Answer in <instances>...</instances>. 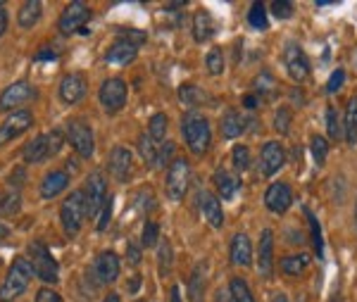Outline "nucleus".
<instances>
[{"mask_svg":"<svg viewBox=\"0 0 357 302\" xmlns=\"http://www.w3.org/2000/svg\"><path fill=\"white\" fill-rule=\"evenodd\" d=\"M181 136L193 155H205L212 145L210 121H207V117H203L200 112L191 110V112H186L181 119Z\"/></svg>","mask_w":357,"mask_h":302,"instance_id":"f257e3e1","label":"nucleus"},{"mask_svg":"<svg viewBox=\"0 0 357 302\" xmlns=\"http://www.w3.org/2000/svg\"><path fill=\"white\" fill-rule=\"evenodd\" d=\"M33 276V269L29 264L26 257H15V262L10 264L8 274H5V281L0 286V302H15L17 298L24 295V290L29 288Z\"/></svg>","mask_w":357,"mask_h":302,"instance_id":"f03ea898","label":"nucleus"},{"mask_svg":"<svg viewBox=\"0 0 357 302\" xmlns=\"http://www.w3.org/2000/svg\"><path fill=\"white\" fill-rule=\"evenodd\" d=\"M26 259L33 269V276H38L43 283H57V278H60V266H57L55 257L50 255V250L45 243H41V241L29 243Z\"/></svg>","mask_w":357,"mask_h":302,"instance_id":"7ed1b4c3","label":"nucleus"},{"mask_svg":"<svg viewBox=\"0 0 357 302\" xmlns=\"http://www.w3.org/2000/svg\"><path fill=\"white\" fill-rule=\"evenodd\" d=\"M86 219V200H84V190H74L72 195L65 197L60 207V224L67 238L79 236Z\"/></svg>","mask_w":357,"mask_h":302,"instance_id":"20e7f679","label":"nucleus"},{"mask_svg":"<svg viewBox=\"0 0 357 302\" xmlns=\"http://www.w3.org/2000/svg\"><path fill=\"white\" fill-rule=\"evenodd\" d=\"M91 15L93 13H91L89 5L82 3V0H74V3H69L65 8V13L60 15L57 29H60L62 36H72V33H82V36H86V33H89L86 24H89Z\"/></svg>","mask_w":357,"mask_h":302,"instance_id":"39448f33","label":"nucleus"},{"mask_svg":"<svg viewBox=\"0 0 357 302\" xmlns=\"http://www.w3.org/2000/svg\"><path fill=\"white\" fill-rule=\"evenodd\" d=\"M188 183H191V162L186 158H178L169 165V172H167V181H165V190L169 200H181L188 190Z\"/></svg>","mask_w":357,"mask_h":302,"instance_id":"423d86ee","label":"nucleus"},{"mask_svg":"<svg viewBox=\"0 0 357 302\" xmlns=\"http://www.w3.org/2000/svg\"><path fill=\"white\" fill-rule=\"evenodd\" d=\"M84 200H86V217H98L102 205L107 202V183L100 172H91L84 186Z\"/></svg>","mask_w":357,"mask_h":302,"instance_id":"0eeeda50","label":"nucleus"},{"mask_svg":"<svg viewBox=\"0 0 357 302\" xmlns=\"http://www.w3.org/2000/svg\"><path fill=\"white\" fill-rule=\"evenodd\" d=\"M36 98V89H33L29 81H15L8 89L0 93V112H17L26 105L29 100Z\"/></svg>","mask_w":357,"mask_h":302,"instance_id":"6e6552de","label":"nucleus"},{"mask_svg":"<svg viewBox=\"0 0 357 302\" xmlns=\"http://www.w3.org/2000/svg\"><path fill=\"white\" fill-rule=\"evenodd\" d=\"M67 141L72 143V148L77 150L82 158H91V155L96 153L93 129L82 119H72L67 124Z\"/></svg>","mask_w":357,"mask_h":302,"instance_id":"1a4fd4ad","label":"nucleus"},{"mask_svg":"<svg viewBox=\"0 0 357 302\" xmlns=\"http://www.w3.org/2000/svg\"><path fill=\"white\" fill-rule=\"evenodd\" d=\"M98 100L110 114L119 112L126 105V84L122 79H105L98 91Z\"/></svg>","mask_w":357,"mask_h":302,"instance_id":"9d476101","label":"nucleus"},{"mask_svg":"<svg viewBox=\"0 0 357 302\" xmlns=\"http://www.w3.org/2000/svg\"><path fill=\"white\" fill-rule=\"evenodd\" d=\"M31 126H33L31 110H17V112L8 114V119L0 124V148H3L5 143L15 141V138H20L22 133L29 131Z\"/></svg>","mask_w":357,"mask_h":302,"instance_id":"9b49d317","label":"nucleus"},{"mask_svg":"<svg viewBox=\"0 0 357 302\" xmlns=\"http://www.w3.org/2000/svg\"><path fill=\"white\" fill-rule=\"evenodd\" d=\"M284 65L286 72L293 81L298 84H305L310 79V60L307 55L303 53V48L298 43H289L286 45V53H284Z\"/></svg>","mask_w":357,"mask_h":302,"instance_id":"f8f14e48","label":"nucleus"},{"mask_svg":"<svg viewBox=\"0 0 357 302\" xmlns=\"http://www.w3.org/2000/svg\"><path fill=\"white\" fill-rule=\"evenodd\" d=\"M86 91H89V84H86V77L79 72L65 74L60 81V89H57V96L65 105H77L79 100H84Z\"/></svg>","mask_w":357,"mask_h":302,"instance_id":"ddd939ff","label":"nucleus"},{"mask_svg":"<svg viewBox=\"0 0 357 302\" xmlns=\"http://www.w3.org/2000/svg\"><path fill=\"white\" fill-rule=\"evenodd\" d=\"M93 276H96V283L98 286H110V283L117 281L119 276V257L117 252L112 250H105L96 257L93 262Z\"/></svg>","mask_w":357,"mask_h":302,"instance_id":"4468645a","label":"nucleus"},{"mask_svg":"<svg viewBox=\"0 0 357 302\" xmlns=\"http://www.w3.org/2000/svg\"><path fill=\"white\" fill-rule=\"evenodd\" d=\"M286 162V150L279 141H269L262 145L260 150V174L262 176H274L276 172H281Z\"/></svg>","mask_w":357,"mask_h":302,"instance_id":"2eb2a0df","label":"nucleus"},{"mask_svg":"<svg viewBox=\"0 0 357 302\" xmlns=\"http://www.w3.org/2000/svg\"><path fill=\"white\" fill-rule=\"evenodd\" d=\"M264 205H267L269 212L274 214H284L289 212V207L293 205V193H291V186L284 181H276L267 188L264 193Z\"/></svg>","mask_w":357,"mask_h":302,"instance_id":"dca6fc26","label":"nucleus"},{"mask_svg":"<svg viewBox=\"0 0 357 302\" xmlns=\"http://www.w3.org/2000/svg\"><path fill=\"white\" fill-rule=\"evenodd\" d=\"M131 167H134V155H131L129 148L124 145H114L110 158H107V169L117 181H126L131 176Z\"/></svg>","mask_w":357,"mask_h":302,"instance_id":"f3484780","label":"nucleus"},{"mask_svg":"<svg viewBox=\"0 0 357 302\" xmlns=\"http://www.w3.org/2000/svg\"><path fill=\"white\" fill-rule=\"evenodd\" d=\"M198 207L200 214L205 217V222L212 229H222L224 226V210H222V200L210 190H200L198 193Z\"/></svg>","mask_w":357,"mask_h":302,"instance_id":"a211bd4d","label":"nucleus"},{"mask_svg":"<svg viewBox=\"0 0 357 302\" xmlns=\"http://www.w3.org/2000/svg\"><path fill=\"white\" fill-rule=\"evenodd\" d=\"M136 55H138V45L136 43H131L129 38H117L114 43L107 48V53H105V62L107 65H117V67H124V65H129V62H134L136 60Z\"/></svg>","mask_w":357,"mask_h":302,"instance_id":"6ab92c4d","label":"nucleus"},{"mask_svg":"<svg viewBox=\"0 0 357 302\" xmlns=\"http://www.w3.org/2000/svg\"><path fill=\"white\" fill-rule=\"evenodd\" d=\"M274 269V234L272 229H264L260 234V246H257V271L267 278Z\"/></svg>","mask_w":357,"mask_h":302,"instance_id":"aec40b11","label":"nucleus"},{"mask_svg":"<svg viewBox=\"0 0 357 302\" xmlns=\"http://www.w3.org/2000/svg\"><path fill=\"white\" fill-rule=\"evenodd\" d=\"M69 186V172L65 169H53L48 172L43 176L41 181V195L45 197V200H53V197H57Z\"/></svg>","mask_w":357,"mask_h":302,"instance_id":"412c9836","label":"nucleus"},{"mask_svg":"<svg viewBox=\"0 0 357 302\" xmlns=\"http://www.w3.org/2000/svg\"><path fill=\"white\" fill-rule=\"evenodd\" d=\"M229 257L236 266H250L252 264V243L248 234H236L231 238V250H229Z\"/></svg>","mask_w":357,"mask_h":302,"instance_id":"4be33fe9","label":"nucleus"},{"mask_svg":"<svg viewBox=\"0 0 357 302\" xmlns=\"http://www.w3.org/2000/svg\"><path fill=\"white\" fill-rule=\"evenodd\" d=\"M22 158L29 165H36V162H43L50 158V138L48 133H41V136H36L31 143H26V148L22 150Z\"/></svg>","mask_w":357,"mask_h":302,"instance_id":"5701e85b","label":"nucleus"},{"mask_svg":"<svg viewBox=\"0 0 357 302\" xmlns=\"http://www.w3.org/2000/svg\"><path fill=\"white\" fill-rule=\"evenodd\" d=\"M193 38L195 43H205V40H210L215 36V20H212V15L207 13V10H198V13L193 15Z\"/></svg>","mask_w":357,"mask_h":302,"instance_id":"b1692460","label":"nucleus"},{"mask_svg":"<svg viewBox=\"0 0 357 302\" xmlns=\"http://www.w3.org/2000/svg\"><path fill=\"white\" fill-rule=\"evenodd\" d=\"M207 288V262H198L191 271V281H188V298L191 302H203Z\"/></svg>","mask_w":357,"mask_h":302,"instance_id":"393cba45","label":"nucleus"},{"mask_svg":"<svg viewBox=\"0 0 357 302\" xmlns=\"http://www.w3.org/2000/svg\"><path fill=\"white\" fill-rule=\"evenodd\" d=\"M41 15L43 5L38 0H26V3H22L20 13H17V22H20L22 29H33L38 24V20H41Z\"/></svg>","mask_w":357,"mask_h":302,"instance_id":"a878e982","label":"nucleus"},{"mask_svg":"<svg viewBox=\"0 0 357 302\" xmlns=\"http://www.w3.org/2000/svg\"><path fill=\"white\" fill-rule=\"evenodd\" d=\"M220 129L224 138H236L245 131V117L238 112V110H229L227 114L220 121Z\"/></svg>","mask_w":357,"mask_h":302,"instance_id":"bb28decb","label":"nucleus"},{"mask_svg":"<svg viewBox=\"0 0 357 302\" xmlns=\"http://www.w3.org/2000/svg\"><path fill=\"white\" fill-rule=\"evenodd\" d=\"M276 91H279V86H276V79L269 72L257 74L255 81H252V93H255L260 100H272L276 96Z\"/></svg>","mask_w":357,"mask_h":302,"instance_id":"cd10ccee","label":"nucleus"},{"mask_svg":"<svg viewBox=\"0 0 357 302\" xmlns=\"http://www.w3.org/2000/svg\"><path fill=\"white\" fill-rule=\"evenodd\" d=\"M215 186H217V193H220L222 200H231V197L238 193V179L229 172H217L215 174Z\"/></svg>","mask_w":357,"mask_h":302,"instance_id":"c85d7f7f","label":"nucleus"},{"mask_svg":"<svg viewBox=\"0 0 357 302\" xmlns=\"http://www.w3.org/2000/svg\"><path fill=\"white\" fill-rule=\"evenodd\" d=\"M138 153H141L143 162H146L148 167H158V155H160V145L153 141L148 133H143L141 138H138Z\"/></svg>","mask_w":357,"mask_h":302,"instance_id":"c756f323","label":"nucleus"},{"mask_svg":"<svg viewBox=\"0 0 357 302\" xmlns=\"http://www.w3.org/2000/svg\"><path fill=\"white\" fill-rule=\"evenodd\" d=\"M345 141L357 143V98H350L345 107Z\"/></svg>","mask_w":357,"mask_h":302,"instance_id":"7c9ffc66","label":"nucleus"},{"mask_svg":"<svg viewBox=\"0 0 357 302\" xmlns=\"http://www.w3.org/2000/svg\"><path fill=\"white\" fill-rule=\"evenodd\" d=\"M229 295H231V302H255L248 283L238 276H234L231 283H229Z\"/></svg>","mask_w":357,"mask_h":302,"instance_id":"2f4dec72","label":"nucleus"},{"mask_svg":"<svg viewBox=\"0 0 357 302\" xmlns=\"http://www.w3.org/2000/svg\"><path fill=\"white\" fill-rule=\"evenodd\" d=\"M167 124H169V121H167L162 112L153 114L151 121H148V136H151L155 143H162L167 138Z\"/></svg>","mask_w":357,"mask_h":302,"instance_id":"473e14b6","label":"nucleus"},{"mask_svg":"<svg viewBox=\"0 0 357 302\" xmlns=\"http://www.w3.org/2000/svg\"><path fill=\"white\" fill-rule=\"evenodd\" d=\"M307 266V255H293V257H284L281 259V271L289 276H298L305 271Z\"/></svg>","mask_w":357,"mask_h":302,"instance_id":"72a5a7b5","label":"nucleus"},{"mask_svg":"<svg viewBox=\"0 0 357 302\" xmlns=\"http://www.w3.org/2000/svg\"><path fill=\"white\" fill-rule=\"evenodd\" d=\"M248 22H250L252 29H267L269 17H267V5L262 3H252L250 10H248Z\"/></svg>","mask_w":357,"mask_h":302,"instance_id":"f704fd0d","label":"nucleus"},{"mask_svg":"<svg viewBox=\"0 0 357 302\" xmlns=\"http://www.w3.org/2000/svg\"><path fill=\"white\" fill-rule=\"evenodd\" d=\"M22 207V197L20 193H5L0 195V217H13L20 212Z\"/></svg>","mask_w":357,"mask_h":302,"instance_id":"c9c22d12","label":"nucleus"},{"mask_svg":"<svg viewBox=\"0 0 357 302\" xmlns=\"http://www.w3.org/2000/svg\"><path fill=\"white\" fill-rule=\"evenodd\" d=\"M305 217H307V222H310V231H312V246H314V252L319 255H324V241H321V229H319V222H317V217L312 214V210H307L305 207Z\"/></svg>","mask_w":357,"mask_h":302,"instance_id":"e433bc0d","label":"nucleus"},{"mask_svg":"<svg viewBox=\"0 0 357 302\" xmlns=\"http://www.w3.org/2000/svg\"><path fill=\"white\" fill-rule=\"evenodd\" d=\"M205 67H207V72H210L212 77H220V74H224V53H222V48H212L210 53H207Z\"/></svg>","mask_w":357,"mask_h":302,"instance_id":"4c0bfd02","label":"nucleus"},{"mask_svg":"<svg viewBox=\"0 0 357 302\" xmlns=\"http://www.w3.org/2000/svg\"><path fill=\"white\" fill-rule=\"evenodd\" d=\"M231 160H234V167L238 172H245L250 167V148L248 145H234L231 150Z\"/></svg>","mask_w":357,"mask_h":302,"instance_id":"58836bf2","label":"nucleus"},{"mask_svg":"<svg viewBox=\"0 0 357 302\" xmlns=\"http://www.w3.org/2000/svg\"><path fill=\"white\" fill-rule=\"evenodd\" d=\"M203 91L200 89H195V86H181L178 89V100L183 103V105H191V107H195L198 103H203Z\"/></svg>","mask_w":357,"mask_h":302,"instance_id":"ea45409f","label":"nucleus"},{"mask_svg":"<svg viewBox=\"0 0 357 302\" xmlns=\"http://www.w3.org/2000/svg\"><path fill=\"white\" fill-rule=\"evenodd\" d=\"M310 148H312V158H314L317 165H324L326 155H329V143H326V138L324 136H312Z\"/></svg>","mask_w":357,"mask_h":302,"instance_id":"a19ab883","label":"nucleus"},{"mask_svg":"<svg viewBox=\"0 0 357 302\" xmlns=\"http://www.w3.org/2000/svg\"><path fill=\"white\" fill-rule=\"evenodd\" d=\"M172 259H174V252H172V246L169 241H162L160 243V250H158V262H160V274H167L172 269Z\"/></svg>","mask_w":357,"mask_h":302,"instance_id":"79ce46f5","label":"nucleus"},{"mask_svg":"<svg viewBox=\"0 0 357 302\" xmlns=\"http://www.w3.org/2000/svg\"><path fill=\"white\" fill-rule=\"evenodd\" d=\"M160 243V226L155 222H148L143 226V234H141V246L143 248H155Z\"/></svg>","mask_w":357,"mask_h":302,"instance_id":"37998d69","label":"nucleus"},{"mask_svg":"<svg viewBox=\"0 0 357 302\" xmlns=\"http://www.w3.org/2000/svg\"><path fill=\"white\" fill-rule=\"evenodd\" d=\"M291 110L289 107H281V110H276V117H274V129L279 131V133H289L291 129Z\"/></svg>","mask_w":357,"mask_h":302,"instance_id":"c03bdc74","label":"nucleus"},{"mask_svg":"<svg viewBox=\"0 0 357 302\" xmlns=\"http://www.w3.org/2000/svg\"><path fill=\"white\" fill-rule=\"evenodd\" d=\"M110 219H112V195L107 197V202L102 205L100 214H98V226H96V229L102 234V231H105L107 226H110Z\"/></svg>","mask_w":357,"mask_h":302,"instance_id":"a18cd8bd","label":"nucleus"},{"mask_svg":"<svg viewBox=\"0 0 357 302\" xmlns=\"http://www.w3.org/2000/svg\"><path fill=\"white\" fill-rule=\"evenodd\" d=\"M272 13L274 17H279V20H291L293 3H289V0H276V3H272Z\"/></svg>","mask_w":357,"mask_h":302,"instance_id":"49530a36","label":"nucleus"},{"mask_svg":"<svg viewBox=\"0 0 357 302\" xmlns=\"http://www.w3.org/2000/svg\"><path fill=\"white\" fill-rule=\"evenodd\" d=\"M48 138H50V158H53V155L60 153L62 143H65V133H62V129H53L48 133Z\"/></svg>","mask_w":357,"mask_h":302,"instance_id":"de8ad7c7","label":"nucleus"},{"mask_svg":"<svg viewBox=\"0 0 357 302\" xmlns=\"http://www.w3.org/2000/svg\"><path fill=\"white\" fill-rule=\"evenodd\" d=\"M326 126H329V136L338 138L341 136V129H338V121H336V110L326 107Z\"/></svg>","mask_w":357,"mask_h":302,"instance_id":"09e8293b","label":"nucleus"},{"mask_svg":"<svg viewBox=\"0 0 357 302\" xmlns=\"http://www.w3.org/2000/svg\"><path fill=\"white\" fill-rule=\"evenodd\" d=\"M343 84H345V72H343V69H336V72L331 74L329 84H326V91H329V93H336Z\"/></svg>","mask_w":357,"mask_h":302,"instance_id":"8fccbe9b","label":"nucleus"},{"mask_svg":"<svg viewBox=\"0 0 357 302\" xmlns=\"http://www.w3.org/2000/svg\"><path fill=\"white\" fill-rule=\"evenodd\" d=\"M36 302H62V298L55 293L53 288H41L36 293Z\"/></svg>","mask_w":357,"mask_h":302,"instance_id":"3c124183","label":"nucleus"},{"mask_svg":"<svg viewBox=\"0 0 357 302\" xmlns=\"http://www.w3.org/2000/svg\"><path fill=\"white\" fill-rule=\"evenodd\" d=\"M174 155V143H162L160 145V155H158V167L167 165V160Z\"/></svg>","mask_w":357,"mask_h":302,"instance_id":"603ef678","label":"nucleus"},{"mask_svg":"<svg viewBox=\"0 0 357 302\" xmlns=\"http://www.w3.org/2000/svg\"><path fill=\"white\" fill-rule=\"evenodd\" d=\"M48 60H57V50L50 48V45H45V48H41L33 55V62H48Z\"/></svg>","mask_w":357,"mask_h":302,"instance_id":"864d4df0","label":"nucleus"},{"mask_svg":"<svg viewBox=\"0 0 357 302\" xmlns=\"http://www.w3.org/2000/svg\"><path fill=\"white\" fill-rule=\"evenodd\" d=\"M126 259H129V264H134V266L141 264V248H138L136 243H129V246H126Z\"/></svg>","mask_w":357,"mask_h":302,"instance_id":"5fc2aeb1","label":"nucleus"},{"mask_svg":"<svg viewBox=\"0 0 357 302\" xmlns=\"http://www.w3.org/2000/svg\"><path fill=\"white\" fill-rule=\"evenodd\" d=\"M8 31V13L5 10H0V36Z\"/></svg>","mask_w":357,"mask_h":302,"instance_id":"6e6d98bb","label":"nucleus"},{"mask_svg":"<svg viewBox=\"0 0 357 302\" xmlns=\"http://www.w3.org/2000/svg\"><path fill=\"white\" fill-rule=\"evenodd\" d=\"M126 288H129V293H136V290L141 288V276H134V278H131V283H129Z\"/></svg>","mask_w":357,"mask_h":302,"instance_id":"4d7b16f0","label":"nucleus"},{"mask_svg":"<svg viewBox=\"0 0 357 302\" xmlns=\"http://www.w3.org/2000/svg\"><path fill=\"white\" fill-rule=\"evenodd\" d=\"M169 295H172V302H181V290H178V286H172Z\"/></svg>","mask_w":357,"mask_h":302,"instance_id":"13d9d810","label":"nucleus"},{"mask_svg":"<svg viewBox=\"0 0 357 302\" xmlns=\"http://www.w3.org/2000/svg\"><path fill=\"white\" fill-rule=\"evenodd\" d=\"M8 236H10V229H8V226H5V224H0V243H3Z\"/></svg>","mask_w":357,"mask_h":302,"instance_id":"bf43d9fd","label":"nucleus"},{"mask_svg":"<svg viewBox=\"0 0 357 302\" xmlns=\"http://www.w3.org/2000/svg\"><path fill=\"white\" fill-rule=\"evenodd\" d=\"M102 302H122V298H119L117 293H110V295H105V300Z\"/></svg>","mask_w":357,"mask_h":302,"instance_id":"052dcab7","label":"nucleus"},{"mask_svg":"<svg viewBox=\"0 0 357 302\" xmlns=\"http://www.w3.org/2000/svg\"><path fill=\"white\" fill-rule=\"evenodd\" d=\"M272 302H289V298H286L284 293H276L274 298H272Z\"/></svg>","mask_w":357,"mask_h":302,"instance_id":"680f3d73","label":"nucleus"},{"mask_svg":"<svg viewBox=\"0 0 357 302\" xmlns=\"http://www.w3.org/2000/svg\"><path fill=\"white\" fill-rule=\"evenodd\" d=\"M355 229H357V207H355Z\"/></svg>","mask_w":357,"mask_h":302,"instance_id":"e2e57ef3","label":"nucleus"},{"mask_svg":"<svg viewBox=\"0 0 357 302\" xmlns=\"http://www.w3.org/2000/svg\"><path fill=\"white\" fill-rule=\"evenodd\" d=\"M0 10H3V3H0Z\"/></svg>","mask_w":357,"mask_h":302,"instance_id":"0e129e2a","label":"nucleus"},{"mask_svg":"<svg viewBox=\"0 0 357 302\" xmlns=\"http://www.w3.org/2000/svg\"><path fill=\"white\" fill-rule=\"evenodd\" d=\"M136 302H143V300H136Z\"/></svg>","mask_w":357,"mask_h":302,"instance_id":"69168bd1","label":"nucleus"}]
</instances>
